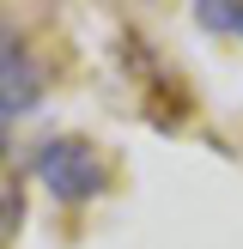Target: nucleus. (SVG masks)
<instances>
[{
    "instance_id": "f257e3e1",
    "label": "nucleus",
    "mask_w": 243,
    "mask_h": 249,
    "mask_svg": "<svg viewBox=\"0 0 243 249\" xmlns=\"http://www.w3.org/2000/svg\"><path fill=\"white\" fill-rule=\"evenodd\" d=\"M31 177L43 182V189L55 195V201L79 207V201H97V195H104L109 170H104V158H97L85 140H49V146H36Z\"/></svg>"
},
{
    "instance_id": "f03ea898",
    "label": "nucleus",
    "mask_w": 243,
    "mask_h": 249,
    "mask_svg": "<svg viewBox=\"0 0 243 249\" xmlns=\"http://www.w3.org/2000/svg\"><path fill=\"white\" fill-rule=\"evenodd\" d=\"M43 85H49V73H43V61L31 49L24 43H0V122L36 109L43 104Z\"/></svg>"
},
{
    "instance_id": "7ed1b4c3",
    "label": "nucleus",
    "mask_w": 243,
    "mask_h": 249,
    "mask_svg": "<svg viewBox=\"0 0 243 249\" xmlns=\"http://www.w3.org/2000/svg\"><path fill=\"white\" fill-rule=\"evenodd\" d=\"M194 24H201V31L243 36V0H201V6H194Z\"/></svg>"
},
{
    "instance_id": "20e7f679",
    "label": "nucleus",
    "mask_w": 243,
    "mask_h": 249,
    "mask_svg": "<svg viewBox=\"0 0 243 249\" xmlns=\"http://www.w3.org/2000/svg\"><path fill=\"white\" fill-rule=\"evenodd\" d=\"M12 219H18V189H12V182L0 177V237L12 231Z\"/></svg>"
}]
</instances>
